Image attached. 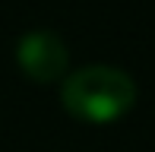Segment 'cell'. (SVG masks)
<instances>
[{
	"label": "cell",
	"mask_w": 155,
	"mask_h": 152,
	"mask_svg": "<svg viewBox=\"0 0 155 152\" xmlns=\"http://www.w3.org/2000/svg\"><path fill=\"white\" fill-rule=\"evenodd\" d=\"M60 101L67 114L86 124H114L133 108L136 82L117 67H82L67 73L60 89Z\"/></svg>",
	"instance_id": "6da1fadb"
},
{
	"label": "cell",
	"mask_w": 155,
	"mask_h": 152,
	"mask_svg": "<svg viewBox=\"0 0 155 152\" xmlns=\"http://www.w3.org/2000/svg\"><path fill=\"white\" fill-rule=\"evenodd\" d=\"M16 64L35 82H57L67 79L70 70V51L57 32H29L16 45Z\"/></svg>",
	"instance_id": "7a4b0ae2"
}]
</instances>
